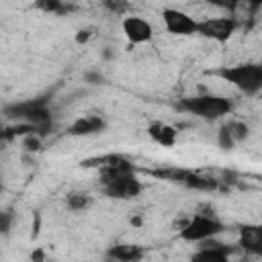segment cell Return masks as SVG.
I'll list each match as a JSON object with an SVG mask.
<instances>
[{
    "label": "cell",
    "instance_id": "1",
    "mask_svg": "<svg viewBox=\"0 0 262 262\" xmlns=\"http://www.w3.org/2000/svg\"><path fill=\"white\" fill-rule=\"evenodd\" d=\"M2 115L8 119H16L23 123H29L35 127L37 135H47L51 129V111L47 106L45 98H37V100H29V102H14V104H6L2 108Z\"/></svg>",
    "mask_w": 262,
    "mask_h": 262
},
{
    "label": "cell",
    "instance_id": "2",
    "mask_svg": "<svg viewBox=\"0 0 262 262\" xmlns=\"http://www.w3.org/2000/svg\"><path fill=\"white\" fill-rule=\"evenodd\" d=\"M178 108L205 121H217L233 111V102L219 94H199V96L182 98L178 102Z\"/></svg>",
    "mask_w": 262,
    "mask_h": 262
},
{
    "label": "cell",
    "instance_id": "3",
    "mask_svg": "<svg viewBox=\"0 0 262 262\" xmlns=\"http://www.w3.org/2000/svg\"><path fill=\"white\" fill-rule=\"evenodd\" d=\"M219 78L235 86L244 94H258L262 90V66L258 63H237V66H227L215 72Z\"/></svg>",
    "mask_w": 262,
    "mask_h": 262
},
{
    "label": "cell",
    "instance_id": "4",
    "mask_svg": "<svg viewBox=\"0 0 262 262\" xmlns=\"http://www.w3.org/2000/svg\"><path fill=\"white\" fill-rule=\"evenodd\" d=\"M223 231V223L217 219L215 211H207V213H196L192 215L186 225L180 229V237L184 242H192L199 244L207 237H215L217 233Z\"/></svg>",
    "mask_w": 262,
    "mask_h": 262
},
{
    "label": "cell",
    "instance_id": "5",
    "mask_svg": "<svg viewBox=\"0 0 262 262\" xmlns=\"http://www.w3.org/2000/svg\"><path fill=\"white\" fill-rule=\"evenodd\" d=\"M237 29V20L233 16H223V18H207V20H199L196 25V35L217 41V43H225L231 39V35Z\"/></svg>",
    "mask_w": 262,
    "mask_h": 262
},
{
    "label": "cell",
    "instance_id": "6",
    "mask_svg": "<svg viewBox=\"0 0 262 262\" xmlns=\"http://www.w3.org/2000/svg\"><path fill=\"white\" fill-rule=\"evenodd\" d=\"M162 18H164V27L170 35L176 37H190L196 35V25L199 20H194L190 14L176 10V8H164L162 10Z\"/></svg>",
    "mask_w": 262,
    "mask_h": 262
},
{
    "label": "cell",
    "instance_id": "7",
    "mask_svg": "<svg viewBox=\"0 0 262 262\" xmlns=\"http://www.w3.org/2000/svg\"><path fill=\"white\" fill-rule=\"evenodd\" d=\"M123 33H125V37H127V41H129L131 45L147 43V41H151V37H154L151 25H149L145 18L133 16V14H129V16L123 18Z\"/></svg>",
    "mask_w": 262,
    "mask_h": 262
},
{
    "label": "cell",
    "instance_id": "8",
    "mask_svg": "<svg viewBox=\"0 0 262 262\" xmlns=\"http://www.w3.org/2000/svg\"><path fill=\"white\" fill-rule=\"evenodd\" d=\"M199 250L192 254V260H207V262H225L231 254L233 248H229L227 244H221L213 237H207L203 242H199Z\"/></svg>",
    "mask_w": 262,
    "mask_h": 262
},
{
    "label": "cell",
    "instance_id": "9",
    "mask_svg": "<svg viewBox=\"0 0 262 262\" xmlns=\"http://www.w3.org/2000/svg\"><path fill=\"white\" fill-rule=\"evenodd\" d=\"M106 127L104 119L98 117V115H88V117H82V119H76L70 129H68V135L72 137H86V135H94V133H102Z\"/></svg>",
    "mask_w": 262,
    "mask_h": 262
},
{
    "label": "cell",
    "instance_id": "10",
    "mask_svg": "<svg viewBox=\"0 0 262 262\" xmlns=\"http://www.w3.org/2000/svg\"><path fill=\"white\" fill-rule=\"evenodd\" d=\"M239 246L246 252L262 254V227L260 225H242L239 227Z\"/></svg>",
    "mask_w": 262,
    "mask_h": 262
},
{
    "label": "cell",
    "instance_id": "11",
    "mask_svg": "<svg viewBox=\"0 0 262 262\" xmlns=\"http://www.w3.org/2000/svg\"><path fill=\"white\" fill-rule=\"evenodd\" d=\"M143 250L135 244H117V246H111L106 256L111 260H121V262H135V260H141L143 258Z\"/></svg>",
    "mask_w": 262,
    "mask_h": 262
},
{
    "label": "cell",
    "instance_id": "12",
    "mask_svg": "<svg viewBox=\"0 0 262 262\" xmlns=\"http://www.w3.org/2000/svg\"><path fill=\"white\" fill-rule=\"evenodd\" d=\"M147 133L156 143H160L164 147H172L176 143V135H178V131L168 123H151Z\"/></svg>",
    "mask_w": 262,
    "mask_h": 262
},
{
    "label": "cell",
    "instance_id": "13",
    "mask_svg": "<svg viewBox=\"0 0 262 262\" xmlns=\"http://www.w3.org/2000/svg\"><path fill=\"white\" fill-rule=\"evenodd\" d=\"M225 127H227L229 135H231V139H233L235 143L244 141V139L250 135L248 125H246V123H242V121H229V123H225Z\"/></svg>",
    "mask_w": 262,
    "mask_h": 262
},
{
    "label": "cell",
    "instance_id": "14",
    "mask_svg": "<svg viewBox=\"0 0 262 262\" xmlns=\"http://www.w3.org/2000/svg\"><path fill=\"white\" fill-rule=\"evenodd\" d=\"M88 203H90V196L86 192H70L66 196V205L72 211H82V209L88 207Z\"/></svg>",
    "mask_w": 262,
    "mask_h": 262
},
{
    "label": "cell",
    "instance_id": "15",
    "mask_svg": "<svg viewBox=\"0 0 262 262\" xmlns=\"http://www.w3.org/2000/svg\"><path fill=\"white\" fill-rule=\"evenodd\" d=\"M33 6L37 10H43V12H63V2L61 0H35Z\"/></svg>",
    "mask_w": 262,
    "mask_h": 262
},
{
    "label": "cell",
    "instance_id": "16",
    "mask_svg": "<svg viewBox=\"0 0 262 262\" xmlns=\"http://www.w3.org/2000/svg\"><path fill=\"white\" fill-rule=\"evenodd\" d=\"M23 147L27 151H39L41 149V135L37 133H27L25 139H23Z\"/></svg>",
    "mask_w": 262,
    "mask_h": 262
},
{
    "label": "cell",
    "instance_id": "17",
    "mask_svg": "<svg viewBox=\"0 0 262 262\" xmlns=\"http://www.w3.org/2000/svg\"><path fill=\"white\" fill-rule=\"evenodd\" d=\"M217 141H219V147H221V149H233V145H235V141L231 139V135H229V131H227L225 125L219 129V133H217Z\"/></svg>",
    "mask_w": 262,
    "mask_h": 262
},
{
    "label": "cell",
    "instance_id": "18",
    "mask_svg": "<svg viewBox=\"0 0 262 262\" xmlns=\"http://www.w3.org/2000/svg\"><path fill=\"white\" fill-rule=\"evenodd\" d=\"M104 6L115 14H125L129 10L127 0H104Z\"/></svg>",
    "mask_w": 262,
    "mask_h": 262
},
{
    "label": "cell",
    "instance_id": "19",
    "mask_svg": "<svg viewBox=\"0 0 262 262\" xmlns=\"http://www.w3.org/2000/svg\"><path fill=\"white\" fill-rule=\"evenodd\" d=\"M12 227V215L6 213V211H0V233H8Z\"/></svg>",
    "mask_w": 262,
    "mask_h": 262
},
{
    "label": "cell",
    "instance_id": "20",
    "mask_svg": "<svg viewBox=\"0 0 262 262\" xmlns=\"http://www.w3.org/2000/svg\"><path fill=\"white\" fill-rule=\"evenodd\" d=\"M84 80H86L88 84H92V86H98V84H102V82H104L102 74H100V72H96V70L86 72V74H84Z\"/></svg>",
    "mask_w": 262,
    "mask_h": 262
},
{
    "label": "cell",
    "instance_id": "21",
    "mask_svg": "<svg viewBox=\"0 0 262 262\" xmlns=\"http://www.w3.org/2000/svg\"><path fill=\"white\" fill-rule=\"evenodd\" d=\"M215 6H221V8H225V10H235L237 8V4L242 2V0H211Z\"/></svg>",
    "mask_w": 262,
    "mask_h": 262
},
{
    "label": "cell",
    "instance_id": "22",
    "mask_svg": "<svg viewBox=\"0 0 262 262\" xmlns=\"http://www.w3.org/2000/svg\"><path fill=\"white\" fill-rule=\"evenodd\" d=\"M248 4H250V10H252V14H254V12H258V8L262 6V0H248Z\"/></svg>",
    "mask_w": 262,
    "mask_h": 262
},
{
    "label": "cell",
    "instance_id": "23",
    "mask_svg": "<svg viewBox=\"0 0 262 262\" xmlns=\"http://www.w3.org/2000/svg\"><path fill=\"white\" fill-rule=\"evenodd\" d=\"M88 37H90L88 31H80V33L76 35V41H78V43H84V41H88Z\"/></svg>",
    "mask_w": 262,
    "mask_h": 262
},
{
    "label": "cell",
    "instance_id": "24",
    "mask_svg": "<svg viewBox=\"0 0 262 262\" xmlns=\"http://www.w3.org/2000/svg\"><path fill=\"white\" fill-rule=\"evenodd\" d=\"M4 139V127H2V123H0V141Z\"/></svg>",
    "mask_w": 262,
    "mask_h": 262
},
{
    "label": "cell",
    "instance_id": "25",
    "mask_svg": "<svg viewBox=\"0 0 262 262\" xmlns=\"http://www.w3.org/2000/svg\"><path fill=\"white\" fill-rule=\"evenodd\" d=\"M0 190H2V182H0Z\"/></svg>",
    "mask_w": 262,
    "mask_h": 262
}]
</instances>
